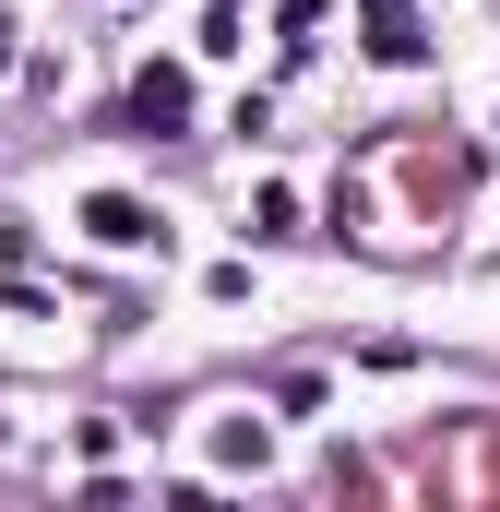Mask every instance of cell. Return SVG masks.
Listing matches in <instances>:
<instances>
[{"mask_svg": "<svg viewBox=\"0 0 500 512\" xmlns=\"http://www.w3.org/2000/svg\"><path fill=\"white\" fill-rule=\"evenodd\" d=\"M179 108H191V84H179V72H143V96H131V120L155 131V120H179Z\"/></svg>", "mask_w": 500, "mask_h": 512, "instance_id": "cell-1", "label": "cell"}, {"mask_svg": "<svg viewBox=\"0 0 500 512\" xmlns=\"http://www.w3.org/2000/svg\"><path fill=\"white\" fill-rule=\"evenodd\" d=\"M96 239H120V251H131V239H155V215H143V203H96Z\"/></svg>", "mask_w": 500, "mask_h": 512, "instance_id": "cell-2", "label": "cell"}, {"mask_svg": "<svg viewBox=\"0 0 500 512\" xmlns=\"http://www.w3.org/2000/svg\"><path fill=\"white\" fill-rule=\"evenodd\" d=\"M0 72H12V12H0Z\"/></svg>", "mask_w": 500, "mask_h": 512, "instance_id": "cell-3", "label": "cell"}]
</instances>
